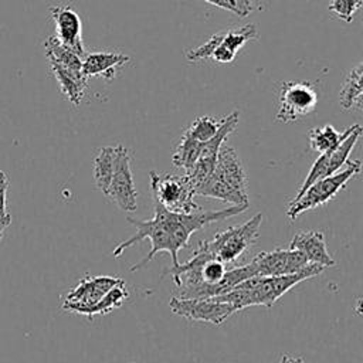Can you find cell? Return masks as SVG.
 <instances>
[{
  "instance_id": "obj_1",
  "label": "cell",
  "mask_w": 363,
  "mask_h": 363,
  "mask_svg": "<svg viewBox=\"0 0 363 363\" xmlns=\"http://www.w3.org/2000/svg\"><path fill=\"white\" fill-rule=\"evenodd\" d=\"M250 204L231 206L217 211L199 210L194 213H174L155 203V214L150 220H136L128 217V221L136 228V233L128 240L118 244L112 251V257H119L129 247L147 238L150 241L149 252L139 262L133 264L130 267V271L135 272L143 268L157 252H167L173 262L172 267H176L180 264L179 251L189 244L191 234L211 223L223 221L225 218L238 216L244 213Z\"/></svg>"
},
{
  "instance_id": "obj_2",
  "label": "cell",
  "mask_w": 363,
  "mask_h": 363,
  "mask_svg": "<svg viewBox=\"0 0 363 363\" xmlns=\"http://www.w3.org/2000/svg\"><path fill=\"white\" fill-rule=\"evenodd\" d=\"M323 267L316 264H309L299 272L291 275H279V277H252L241 284H238L234 289L224 295L213 296L218 301H224L231 303L235 311H241L248 306H272L284 294H286L296 284L316 277L323 272Z\"/></svg>"
},
{
  "instance_id": "obj_3",
  "label": "cell",
  "mask_w": 363,
  "mask_h": 363,
  "mask_svg": "<svg viewBox=\"0 0 363 363\" xmlns=\"http://www.w3.org/2000/svg\"><path fill=\"white\" fill-rule=\"evenodd\" d=\"M247 186V174L237 150L223 145L217 153L213 173L196 187L194 194L218 199L233 206H247L250 204Z\"/></svg>"
},
{
  "instance_id": "obj_4",
  "label": "cell",
  "mask_w": 363,
  "mask_h": 363,
  "mask_svg": "<svg viewBox=\"0 0 363 363\" xmlns=\"http://www.w3.org/2000/svg\"><path fill=\"white\" fill-rule=\"evenodd\" d=\"M262 216L258 213L241 225H234L216 233L211 240L200 241L211 258L220 262L234 264L258 240Z\"/></svg>"
},
{
  "instance_id": "obj_5",
  "label": "cell",
  "mask_w": 363,
  "mask_h": 363,
  "mask_svg": "<svg viewBox=\"0 0 363 363\" xmlns=\"http://www.w3.org/2000/svg\"><path fill=\"white\" fill-rule=\"evenodd\" d=\"M360 160H347L346 167L343 170H339L332 176L319 179L315 183H312L303 191L302 196L291 200L286 210V216L289 217V220H295L302 213L332 200L347 184L349 180H352L354 176L360 173Z\"/></svg>"
},
{
  "instance_id": "obj_6",
  "label": "cell",
  "mask_w": 363,
  "mask_h": 363,
  "mask_svg": "<svg viewBox=\"0 0 363 363\" xmlns=\"http://www.w3.org/2000/svg\"><path fill=\"white\" fill-rule=\"evenodd\" d=\"M150 187L155 203L169 211L194 213L201 210L194 201V189L184 174H160L152 170Z\"/></svg>"
},
{
  "instance_id": "obj_7",
  "label": "cell",
  "mask_w": 363,
  "mask_h": 363,
  "mask_svg": "<svg viewBox=\"0 0 363 363\" xmlns=\"http://www.w3.org/2000/svg\"><path fill=\"white\" fill-rule=\"evenodd\" d=\"M277 119L288 123L309 115L318 105V92L311 82L288 81L281 86Z\"/></svg>"
},
{
  "instance_id": "obj_8",
  "label": "cell",
  "mask_w": 363,
  "mask_h": 363,
  "mask_svg": "<svg viewBox=\"0 0 363 363\" xmlns=\"http://www.w3.org/2000/svg\"><path fill=\"white\" fill-rule=\"evenodd\" d=\"M105 196L121 210L128 213L136 211L138 190L130 170V153L123 145L115 146V167Z\"/></svg>"
},
{
  "instance_id": "obj_9",
  "label": "cell",
  "mask_w": 363,
  "mask_h": 363,
  "mask_svg": "<svg viewBox=\"0 0 363 363\" xmlns=\"http://www.w3.org/2000/svg\"><path fill=\"white\" fill-rule=\"evenodd\" d=\"M125 282L121 278L109 275H85L79 282L64 296L61 308L67 312L81 315L85 309L94 306L102 296L115 285Z\"/></svg>"
},
{
  "instance_id": "obj_10",
  "label": "cell",
  "mask_w": 363,
  "mask_h": 363,
  "mask_svg": "<svg viewBox=\"0 0 363 363\" xmlns=\"http://www.w3.org/2000/svg\"><path fill=\"white\" fill-rule=\"evenodd\" d=\"M169 306L173 313L182 318L213 325L223 323L227 318L237 312L231 303L218 301L213 296L204 299H179L172 296Z\"/></svg>"
},
{
  "instance_id": "obj_11",
  "label": "cell",
  "mask_w": 363,
  "mask_h": 363,
  "mask_svg": "<svg viewBox=\"0 0 363 363\" xmlns=\"http://www.w3.org/2000/svg\"><path fill=\"white\" fill-rule=\"evenodd\" d=\"M251 264L254 265L255 277H279L291 275L302 271L309 265L305 255L296 250L275 248L257 254Z\"/></svg>"
},
{
  "instance_id": "obj_12",
  "label": "cell",
  "mask_w": 363,
  "mask_h": 363,
  "mask_svg": "<svg viewBox=\"0 0 363 363\" xmlns=\"http://www.w3.org/2000/svg\"><path fill=\"white\" fill-rule=\"evenodd\" d=\"M51 17L55 23V38L69 48L72 52L84 58L85 48L82 43V23L78 13L69 6H52L50 7Z\"/></svg>"
},
{
  "instance_id": "obj_13",
  "label": "cell",
  "mask_w": 363,
  "mask_h": 363,
  "mask_svg": "<svg viewBox=\"0 0 363 363\" xmlns=\"http://www.w3.org/2000/svg\"><path fill=\"white\" fill-rule=\"evenodd\" d=\"M289 250L302 252L309 264H316L323 268L335 265V259L328 251L322 231H299L291 240Z\"/></svg>"
},
{
  "instance_id": "obj_14",
  "label": "cell",
  "mask_w": 363,
  "mask_h": 363,
  "mask_svg": "<svg viewBox=\"0 0 363 363\" xmlns=\"http://www.w3.org/2000/svg\"><path fill=\"white\" fill-rule=\"evenodd\" d=\"M129 55L122 52H91L82 58V74L88 77H104L105 79H113L119 67L129 61Z\"/></svg>"
},
{
  "instance_id": "obj_15",
  "label": "cell",
  "mask_w": 363,
  "mask_h": 363,
  "mask_svg": "<svg viewBox=\"0 0 363 363\" xmlns=\"http://www.w3.org/2000/svg\"><path fill=\"white\" fill-rule=\"evenodd\" d=\"M50 65L62 95L71 104L79 105L86 86V77L82 74V71H72L52 62H50Z\"/></svg>"
},
{
  "instance_id": "obj_16",
  "label": "cell",
  "mask_w": 363,
  "mask_h": 363,
  "mask_svg": "<svg viewBox=\"0 0 363 363\" xmlns=\"http://www.w3.org/2000/svg\"><path fill=\"white\" fill-rule=\"evenodd\" d=\"M363 64L359 62L349 72L340 92L339 102L345 109H360L363 102Z\"/></svg>"
},
{
  "instance_id": "obj_17",
  "label": "cell",
  "mask_w": 363,
  "mask_h": 363,
  "mask_svg": "<svg viewBox=\"0 0 363 363\" xmlns=\"http://www.w3.org/2000/svg\"><path fill=\"white\" fill-rule=\"evenodd\" d=\"M354 125L346 128L343 132H337L332 125H323L320 128L311 129L309 145L312 150L318 155H323L326 152L333 150L353 130Z\"/></svg>"
},
{
  "instance_id": "obj_18",
  "label": "cell",
  "mask_w": 363,
  "mask_h": 363,
  "mask_svg": "<svg viewBox=\"0 0 363 363\" xmlns=\"http://www.w3.org/2000/svg\"><path fill=\"white\" fill-rule=\"evenodd\" d=\"M45 57L50 62L58 64L72 71H82V58L62 45L54 35L48 37L44 43Z\"/></svg>"
},
{
  "instance_id": "obj_19",
  "label": "cell",
  "mask_w": 363,
  "mask_h": 363,
  "mask_svg": "<svg viewBox=\"0 0 363 363\" xmlns=\"http://www.w3.org/2000/svg\"><path fill=\"white\" fill-rule=\"evenodd\" d=\"M115 167V146H105L99 149L94 160V180L96 187L106 194Z\"/></svg>"
},
{
  "instance_id": "obj_20",
  "label": "cell",
  "mask_w": 363,
  "mask_h": 363,
  "mask_svg": "<svg viewBox=\"0 0 363 363\" xmlns=\"http://www.w3.org/2000/svg\"><path fill=\"white\" fill-rule=\"evenodd\" d=\"M129 298V292L125 286V282L115 285L111 288L99 302H96L94 306L85 309L81 315L86 316L88 319H92L95 315H106L112 312L113 309H118L126 299Z\"/></svg>"
},
{
  "instance_id": "obj_21",
  "label": "cell",
  "mask_w": 363,
  "mask_h": 363,
  "mask_svg": "<svg viewBox=\"0 0 363 363\" xmlns=\"http://www.w3.org/2000/svg\"><path fill=\"white\" fill-rule=\"evenodd\" d=\"M199 147L200 143L193 140L191 138H189L186 133H183L180 143L176 147V152L172 157L173 164L176 167H180L184 170V174L189 173L191 170V167L194 166L197 156H199Z\"/></svg>"
},
{
  "instance_id": "obj_22",
  "label": "cell",
  "mask_w": 363,
  "mask_h": 363,
  "mask_svg": "<svg viewBox=\"0 0 363 363\" xmlns=\"http://www.w3.org/2000/svg\"><path fill=\"white\" fill-rule=\"evenodd\" d=\"M220 125H221V121H216L211 116H200L196 121H193V123L187 128L184 133L193 140L199 143H204L217 133V130L220 129Z\"/></svg>"
},
{
  "instance_id": "obj_23",
  "label": "cell",
  "mask_w": 363,
  "mask_h": 363,
  "mask_svg": "<svg viewBox=\"0 0 363 363\" xmlns=\"http://www.w3.org/2000/svg\"><path fill=\"white\" fill-rule=\"evenodd\" d=\"M329 9L342 20L352 21L356 11L362 7L363 0H329Z\"/></svg>"
},
{
  "instance_id": "obj_24",
  "label": "cell",
  "mask_w": 363,
  "mask_h": 363,
  "mask_svg": "<svg viewBox=\"0 0 363 363\" xmlns=\"http://www.w3.org/2000/svg\"><path fill=\"white\" fill-rule=\"evenodd\" d=\"M7 187L9 177L4 172L0 170V217L7 216Z\"/></svg>"
},
{
  "instance_id": "obj_25",
  "label": "cell",
  "mask_w": 363,
  "mask_h": 363,
  "mask_svg": "<svg viewBox=\"0 0 363 363\" xmlns=\"http://www.w3.org/2000/svg\"><path fill=\"white\" fill-rule=\"evenodd\" d=\"M230 11L244 17L251 11V0H228Z\"/></svg>"
},
{
  "instance_id": "obj_26",
  "label": "cell",
  "mask_w": 363,
  "mask_h": 363,
  "mask_svg": "<svg viewBox=\"0 0 363 363\" xmlns=\"http://www.w3.org/2000/svg\"><path fill=\"white\" fill-rule=\"evenodd\" d=\"M10 223H11V216L10 214H7L4 217H0V241H1L3 235H4L6 228L10 225Z\"/></svg>"
},
{
  "instance_id": "obj_27",
  "label": "cell",
  "mask_w": 363,
  "mask_h": 363,
  "mask_svg": "<svg viewBox=\"0 0 363 363\" xmlns=\"http://www.w3.org/2000/svg\"><path fill=\"white\" fill-rule=\"evenodd\" d=\"M279 363H305L302 357H294L289 354H284L279 360Z\"/></svg>"
},
{
  "instance_id": "obj_28",
  "label": "cell",
  "mask_w": 363,
  "mask_h": 363,
  "mask_svg": "<svg viewBox=\"0 0 363 363\" xmlns=\"http://www.w3.org/2000/svg\"><path fill=\"white\" fill-rule=\"evenodd\" d=\"M132 363H133V362H132Z\"/></svg>"
}]
</instances>
